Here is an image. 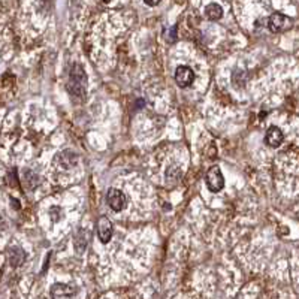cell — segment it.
<instances>
[{"mask_svg": "<svg viewBox=\"0 0 299 299\" xmlns=\"http://www.w3.org/2000/svg\"><path fill=\"white\" fill-rule=\"evenodd\" d=\"M69 93L76 99H83L86 96V88H87V75L81 65H73L71 75H69Z\"/></svg>", "mask_w": 299, "mask_h": 299, "instance_id": "cell-1", "label": "cell"}, {"mask_svg": "<svg viewBox=\"0 0 299 299\" xmlns=\"http://www.w3.org/2000/svg\"><path fill=\"white\" fill-rule=\"evenodd\" d=\"M205 181H207V186L212 193H217L225 187V176H223L218 166H211L208 169V172L205 175Z\"/></svg>", "mask_w": 299, "mask_h": 299, "instance_id": "cell-2", "label": "cell"}, {"mask_svg": "<svg viewBox=\"0 0 299 299\" xmlns=\"http://www.w3.org/2000/svg\"><path fill=\"white\" fill-rule=\"evenodd\" d=\"M292 19L286 15H283L280 12H275L272 14L271 17L268 18V27L272 33H278V32H283V30H287L292 27Z\"/></svg>", "mask_w": 299, "mask_h": 299, "instance_id": "cell-3", "label": "cell"}, {"mask_svg": "<svg viewBox=\"0 0 299 299\" xmlns=\"http://www.w3.org/2000/svg\"><path fill=\"white\" fill-rule=\"evenodd\" d=\"M106 202L112 211L120 212L123 211L124 207H126V196L118 189H109L106 193Z\"/></svg>", "mask_w": 299, "mask_h": 299, "instance_id": "cell-4", "label": "cell"}, {"mask_svg": "<svg viewBox=\"0 0 299 299\" xmlns=\"http://www.w3.org/2000/svg\"><path fill=\"white\" fill-rule=\"evenodd\" d=\"M112 233H114V228H112V223L111 220L102 215L99 220H97V236L101 240L102 244H108L112 238Z\"/></svg>", "mask_w": 299, "mask_h": 299, "instance_id": "cell-5", "label": "cell"}, {"mask_svg": "<svg viewBox=\"0 0 299 299\" xmlns=\"http://www.w3.org/2000/svg\"><path fill=\"white\" fill-rule=\"evenodd\" d=\"M75 293H76V290L72 286L65 284V283H55L50 290V295L53 299H73Z\"/></svg>", "mask_w": 299, "mask_h": 299, "instance_id": "cell-6", "label": "cell"}, {"mask_svg": "<svg viewBox=\"0 0 299 299\" xmlns=\"http://www.w3.org/2000/svg\"><path fill=\"white\" fill-rule=\"evenodd\" d=\"M175 81L180 87L186 88L192 86L194 81V72L189 66H178L175 69Z\"/></svg>", "mask_w": 299, "mask_h": 299, "instance_id": "cell-7", "label": "cell"}, {"mask_svg": "<svg viewBox=\"0 0 299 299\" xmlns=\"http://www.w3.org/2000/svg\"><path fill=\"white\" fill-rule=\"evenodd\" d=\"M283 139H284V135H283L282 129L277 127V126H271V127L268 129L266 135H265V142H266L269 147H272V148L280 147Z\"/></svg>", "mask_w": 299, "mask_h": 299, "instance_id": "cell-8", "label": "cell"}, {"mask_svg": "<svg viewBox=\"0 0 299 299\" xmlns=\"http://www.w3.org/2000/svg\"><path fill=\"white\" fill-rule=\"evenodd\" d=\"M9 262L12 266H18V265L23 264V261L26 259V253L23 251V248L19 247H12L9 248Z\"/></svg>", "mask_w": 299, "mask_h": 299, "instance_id": "cell-9", "label": "cell"}, {"mask_svg": "<svg viewBox=\"0 0 299 299\" xmlns=\"http://www.w3.org/2000/svg\"><path fill=\"white\" fill-rule=\"evenodd\" d=\"M205 15H207L208 19H211V21L220 19L222 15H223V9H222V6L217 5V3H210V5L205 8Z\"/></svg>", "mask_w": 299, "mask_h": 299, "instance_id": "cell-10", "label": "cell"}, {"mask_svg": "<svg viewBox=\"0 0 299 299\" xmlns=\"http://www.w3.org/2000/svg\"><path fill=\"white\" fill-rule=\"evenodd\" d=\"M147 5H150V6H154V5H157L160 0H144Z\"/></svg>", "mask_w": 299, "mask_h": 299, "instance_id": "cell-11", "label": "cell"}]
</instances>
